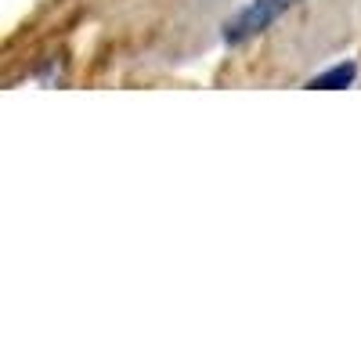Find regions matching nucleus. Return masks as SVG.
Masks as SVG:
<instances>
[{"label": "nucleus", "mask_w": 361, "mask_h": 361, "mask_svg": "<svg viewBox=\"0 0 361 361\" xmlns=\"http://www.w3.org/2000/svg\"><path fill=\"white\" fill-rule=\"evenodd\" d=\"M293 4H300V0H250V4H243L221 29V37L228 47H238V44H246L253 37H260L264 29L275 25Z\"/></svg>", "instance_id": "obj_1"}, {"label": "nucleus", "mask_w": 361, "mask_h": 361, "mask_svg": "<svg viewBox=\"0 0 361 361\" xmlns=\"http://www.w3.org/2000/svg\"><path fill=\"white\" fill-rule=\"evenodd\" d=\"M354 80H357V66L354 62H340V66H329L318 76H311L307 87L311 90H347V87H354Z\"/></svg>", "instance_id": "obj_2"}]
</instances>
